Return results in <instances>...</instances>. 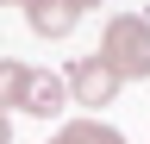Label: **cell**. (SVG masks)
Here are the masks:
<instances>
[{"label": "cell", "instance_id": "1", "mask_svg": "<svg viewBox=\"0 0 150 144\" xmlns=\"http://www.w3.org/2000/svg\"><path fill=\"white\" fill-rule=\"evenodd\" d=\"M94 57H100L119 82H150V19H138V13H112Z\"/></svg>", "mask_w": 150, "mask_h": 144}, {"label": "cell", "instance_id": "2", "mask_svg": "<svg viewBox=\"0 0 150 144\" xmlns=\"http://www.w3.org/2000/svg\"><path fill=\"white\" fill-rule=\"evenodd\" d=\"M63 82H69V106H112V94H119V75L100 57H81Z\"/></svg>", "mask_w": 150, "mask_h": 144}, {"label": "cell", "instance_id": "3", "mask_svg": "<svg viewBox=\"0 0 150 144\" xmlns=\"http://www.w3.org/2000/svg\"><path fill=\"white\" fill-rule=\"evenodd\" d=\"M69 106V82L56 75V69H25V88H19V113L31 119H56Z\"/></svg>", "mask_w": 150, "mask_h": 144}, {"label": "cell", "instance_id": "4", "mask_svg": "<svg viewBox=\"0 0 150 144\" xmlns=\"http://www.w3.org/2000/svg\"><path fill=\"white\" fill-rule=\"evenodd\" d=\"M25 25L38 38H69V31L81 25V6H75V0H25Z\"/></svg>", "mask_w": 150, "mask_h": 144}, {"label": "cell", "instance_id": "5", "mask_svg": "<svg viewBox=\"0 0 150 144\" xmlns=\"http://www.w3.org/2000/svg\"><path fill=\"white\" fill-rule=\"evenodd\" d=\"M63 132H69V144H125V132H112L100 119H69Z\"/></svg>", "mask_w": 150, "mask_h": 144}, {"label": "cell", "instance_id": "6", "mask_svg": "<svg viewBox=\"0 0 150 144\" xmlns=\"http://www.w3.org/2000/svg\"><path fill=\"white\" fill-rule=\"evenodd\" d=\"M19 88H25V63L0 57V113H6V106H19Z\"/></svg>", "mask_w": 150, "mask_h": 144}, {"label": "cell", "instance_id": "7", "mask_svg": "<svg viewBox=\"0 0 150 144\" xmlns=\"http://www.w3.org/2000/svg\"><path fill=\"white\" fill-rule=\"evenodd\" d=\"M0 144H13V119L6 113H0Z\"/></svg>", "mask_w": 150, "mask_h": 144}, {"label": "cell", "instance_id": "8", "mask_svg": "<svg viewBox=\"0 0 150 144\" xmlns=\"http://www.w3.org/2000/svg\"><path fill=\"white\" fill-rule=\"evenodd\" d=\"M75 6H81V13H88V6H100V0H75Z\"/></svg>", "mask_w": 150, "mask_h": 144}, {"label": "cell", "instance_id": "9", "mask_svg": "<svg viewBox=\"0 0 150 144\" xmlns=\"http://www.w3.org/2000/svg\"><path fill=\"white\" fill-rule=\"evenodd\" d=\"M0 6H25V0H0Z\"/></svg>", "mask_w": 150, "mask_h": 144}]
</instances>
